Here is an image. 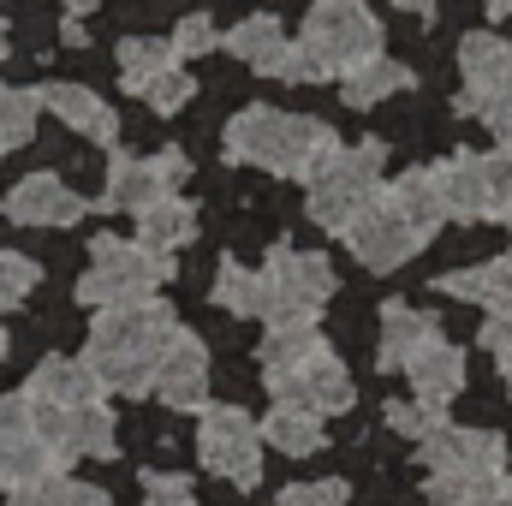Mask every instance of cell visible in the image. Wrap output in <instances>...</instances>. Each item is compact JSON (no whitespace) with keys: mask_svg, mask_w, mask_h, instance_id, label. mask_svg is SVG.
I'll list each match as a JSON object with an SVG mask.
<instances>
[{"mask_svg":"<svg viewBox=\"0 0 512 506\" xmlns=\"http://www.w3.org/2000/svg\"><path fill=\"white\" fill-rule=\"evenodd\" d=\"M155 393L173 405V411H203L209 405V346L197 334H173L161 364H155Z\"/></svg>","mask_w":512,"mask_h":506,"instance_id":"cell-12","label":"cell"},{"mask_svg":"<svg viewBox=\"0 0 512 506\" xmlns=\"http://www.w3.org/2000/svg\"><path fill=\"white\" fill-rule=\"evenodd\" d=\"M340 90H346V108H376L387 96L411 90V66H399L393 54H370L364 66H352V72L340 78Z\"/></svg>","mask_w":512,"mask_h":506,"instance_id":"cell-25","label":"cell"},{"mask_svg":"<svg viewBox=\"0 0 512 506\" xmlns=\"http://www.w3.org/2000/svg\"><path fill=\"white\" fill-rule=\"evenodd\" d=\"M24 399H36V405H96L102 381L90 376L84 358H42L24 381Z\"/></svg>","mask_w":512,"mask_h":506,"instance_id":"cell-15","label":"cell"},{"mask_svg":"<svg viewBox=\"0 0 512 506\" xmlns=\"http://www.w3.org/2000/svg\"><path fill=\"white\" fill-rule=\"evenodd\" d=\"M173 334H179V316L161 298L96 310L84 364H90V376L102 381V393H126V399L155 393V364H161V352H167Z\"/></svg>","mask_w":512,"mask_h":506,"instance_id":"cell-1","label":"cell"},{"mask_svg":"<svg viewBox=\"0 0 512 506\" xmlns=\"http://www.w3.org/2000/svg\"><path fill=\"white\" fill-rule=\"evenodd\" d=\"M340 239L352 245V256H358L364 268H376V274H393L399 262H411V256L429 245V239H423V233H417L393 203H387V197H376V203H370L346 233H340Z\"/></svg>","mask_w":512,"mask_h":506,"instance_id":"cell-9","label":"cell"},{"mask_svg":"<svg viewBox=\"0 0 512 506\" xmlns=\"http://www.w3.org/2000/svg\"><path fill=\"white\" fill-rule=\"evenodd\" d=\"M143 506H197V495H191L185 477H173V471H149V477H143Z\"/></svg>","mask_w":512,"mask_h":506,"instance_id":"cell-38","label":"cell"},{"mask_svg":"<svg viewBox=\"0 0 512 506\" xmlns=\"http://www.w3.org/2000/svg\"><path fill=\"white\" fill-rule=\"evenodd\" d=\"M393 6H399V12H417V18H423V24H429V18H435V0H393Z\"/></svg>","mask_w":512,"mask_h":506,"instance_id":"cell-44","label":"cell"},{"mask_svg":"<svg viewBox=\"0 0 512 506\" xmlns=\"http://www.w3.org/2000/svg\"><path fill=\"white\" fill-rule=\"evenodd\" d=\"M36 280H42V268H36L30 256H18V251H6V256H0V286H6L12 298H24V292H30Z\"/></svg>","mask_w":512,"mask_h":506,"instance_id":"cell-40","label":"cell"},{"mask_svg":"<svg viewBox=\"0 0 512 506\" xmlns=\"http://www.w3.org/2000/svg\"><path fill=\"white\" fill-rule=\"evenodd\" d=\"M429 340H441L435 316L429 310H411V304H387L382 310V346H376V370H405Z\"/></svg>","mask_w":512,"mask_h":506,"instance_id":"cell-18","label":"cell"},{"mask_svg":"<svg viewBox=\"0 0 512 506\" xmlns=\"http://www.w3.org/2000/svg\"><path fill=\"white\" fill-rule=\"evenodd\" d=\"M167 280H173V256H155V251H143L137 239L102 233V239H90V268H84V280H78V304H90V310L143 304V298H155V286H167Z\"/></svg>","mask_w":512,"mask_h":506,"instance_id":"cell-5","label":"cell"},{"mask_svg":"<svg viewBox=\"0 0 512 506\" xmlns=\"http://www.w3.org/2000/svg\"><path fill=\"white\" fill-rule=\"evenodd\" d=\"M387 203L423 233V239H435L441 227H447V197H441V179H435V167H405L393 185L382 191Z\"/></svg>","mask_w":512,"mask_h":506,"instance_id":"cell-16","label":"cell"},{"mask_svg":"<svg viewBox=\"0 0 512 506\" xmlns=\"http://www.w3.org/2000/svg\"><path fill=\"white\" fill-rule=\"evenodd\" d=\"M268 381V393H274V405H304V411H316V417H340V411H352L358 405V387L346 376V364L322 346L304 370H292V376H262Z\"/></svg>","mask_w":512,"mask_h":506,"instance_id":"cell-10","label":"cell"},{"mask_svg":"<svg viewBox=\"0 0 512 506\" xmlns=\"http://www.w3.org/2000/svg\"><path fill=\"white\" fill-rule=\"evenodd\" d=\"M191 96H197V84H191V78H185V66H173V72H167V78H155V84H149V90H143V102H149V108H155V114H179V108H185V102H191Z\"/></svg>","mask_w":512,"mask_h":506,"instance_id":"cell-37","label":"cell"},{"mask_svg":"<svg viewBox=\"0 0 512 506\" xmlns=\"http://www.w3.org/2000/svg\"><path fill=\"white\" fill-rule=\"evenodd\" d=\"M173 197L167 179L155 173V161H137V155H114L108 167V191H102V209H120V215H143L149 203Z\"/></svg>","mask_w":512,"mask_h":506,"instance_id":"cell-19","label":"cell"},{"mask_svg":"<svg viewBox=\"0 0 512 506\" xmlns=\"http://www.w3.org/2000/svg\"><path fill=\"white\" fill-rule=\"evenodd\" d=\"M48 471H60V465H54V453L42 447L36 429L30 435H0V489L6 495L24 489V483H36V477H48Z\"/></svg>","mask_w":512,"mask_h":506,"instance_id":"cell-28","label":"cell"},{"mask_svg":"<svg viewBox=\"0 0 512 506\" xmlns=\"http://www.w3.org/2000/svg\"><path fill=\"white\" fill-rule=\"evenodd\" d=\"M215 304L233 310V316H256V304H262V280H256L245 262L221 256V268H215Z\"/></svg>","mask_w":512,"mask_h":506,"instance_id":"cell-33","label":"cell"},{"mask_svg":"<svg viewBox=\"0 0 512 506\" xmlns=\"http://www.w3.org/2000/svg\"><path fill=\"white\" fill-rule=\"evenodd\" d=\"M215 48H221V30H215L209 12L179 18V30H173V54H179V60H191V54H215Z\"/></svg>","mask_w":512,"mask_h":506,"instance_id":"cell-36","label":"cell"},{"mask_svg":"<svg viewBox=\"0 0 512 506\" xmlns=\"http://www.w3.org/2000/svg\"><path fill=\"white\" fill-rule=\"evenodd\" d=\"M507 477V471H501ZM501 477H477V471H429L423 477V501L429 506H471V501H483Z\"/></svg>","mask_w":512,"mask_h":506,"instance_id":"cell-31","label":"cell"},{"mask_svg":"<svg viewBox=\"0 0 512 506\" xmlns=\"http://www.w3.org/2000/svg\"><path fill=\"white\" fill-rule=\"evenodd\" d=\"M370 54H382V24L364 0H316L298 42L280 48L274 78L280 84H322V78H346L352 66H364Z\"/></svg>","mask_w":512,"mask_h":506,"instance_id":"cell-2","label":"cell"},{"mask_svg":"<svg viewBox=\"0 0 512 506\" xmlns=\"http://www.w3.org/2000/svg\"><path fill=\"white\" fill-rule=\"evenodd\" d=\"M405 376H411V393H417V399L447 405V399L465 387V352H459V346H447V340H429V346L405 364Z\"/></svg>","mask_w":512,"mask_h":506,"instance_id":"cell-22","label":"cell"},{"mask_svg":"<svg viewBox=\"0 0 512 506\" xmlns=\"http://www.w3.org/2000/svg\"><path fill=\"white\" fill-rule=\"evenodd\" d=\"M36 114H42V96L36 90H0V155H12V149L30 143Z\"/></svg>","mask_w":512,"mask_h":506,"instance_id":"cell-32","label":"cell"},{"mask_svg":"<svg viewBox=\"0 0 512 506\" xmlns=\"http://www.w3.org/2000/svg\"><path fill=\"white\" fill-rule=\"evenodd\" d=\"M435 286H441L447 298L483 304L489 316H512V256H495V262H483V268H453V274H441Z\"/></svg>","mask_w":512,"mask_h":506,"instance_id":"cell-20","label":"cell"},{"mask_svg":"<svg viewBox=\"0 0 512 506\" xmlns=\"http://www.w3.org/2000/svg\"><path fill=\"white\" fill-rule=\"evenodd\" d=\"M149 161H155V173L167 179V191H179V185L191 179V155H185V149H161V155H149Z\"/></svg>","mask_w":512,"mask_h":506,"instance_id":"cell-42","label":"cell"},{"mask_svg":"<svg viewBox=\"0 0 512 506\" xmlns=\"http://www.w3.org/2000/svg\"><path fill=\"white\" fill-rule=\"evenodd\" d=\"M507 227H512V221H507Z\"/></svg>","mask_w":512,"mask_h":506,"instance_id":"cell-49","label":"cell"},{"mask_svg":"<svg viewBox=\"0 0 512 506\" xmlns=\"http://www.w3.org/2000/svg\"><path fill=\"white\" fill-rule=\"evenodd\" d=\"M262 304H256V316L268 322V328H280V322H316L322 310H328V298H334V262L316 251H286V245H274L268 262H262Z\"/></svg>","mask_w":512,"mask_h":506,"instance_id":"cell-6","label":"cell"},{"mask_svg":"<svg viewBox=\"0 0 512 506\" xmlns=\"http://www.w3.org/2000/svg\"><path fill=\"white\" fill-rule=\"evenodd\" d=\"M6 506H108V495L90 489V483H78V477H66V471H48V477L12 489Z\"/></svg>","mask_w":512,"mask_h":506,"instance_id":"cell-30","label":"cell"},{"mask_svg":"<svg viewBox=\"0 0 512 506\" xmlns=\"http://www.w3.org/2000/svg\"><path fill=\"white\" fill-rule=\"evenodd\" d=\"M0 209H6L18 227H72V221H84V197H78L66 179H54V173L18 179Z\"/></svg>","mask_w":512,"mask_h":506,"instance_id":"cell-14","label":"cell"},{"mask_svg":"<svg viewBox=\"0 0 512 506\" xmlns=\"http://www.w3.org/2000/svg\"><path fill=\"white\" fill-rule=\"evenodd\" d=\"M36 96H42L48 114H60L72 131H84V137H96V143L114 149V137H120V114H114L96 90H84V84H48V90H36Z\"/></svg>","mask_w":512,"mask_h":506,"instance_id":"cell-17","label":"cell"},{"mask_svg":"<svg viewBox=\"0 0 512 506\" xmlns=\"http://www.w3.org/2000/svg\"><path fill=\"white\" fill-rule=\"evenodd\" d=\"M179 66V54H173V42H155V36H131L120 42V84H126L131 96H143L155 78H167Z\"/></svg>","mask_w":512,"mask_h":506,"instance_id":"cell-29","label":"cell"},{"mask_svg":"<svg viewBox=\"0 0 512 506\" xmlns=\"http://www.w3.org/2000/svg\"><path fill=\"white\" fill-rule=\"evenodd\" d=\"M0 358H6V334H0Z\"/></svg>","mask_w":512,"mask_h":506,"instance_id":"cell-48","label":"cell"},{"mask_svg":"<svg viewBox=\"0 0 512 506\" xmlns=\"http://www.w3.org/2000/svg\"><path fill=\"white\" fill-rule=\"evenodd\" d=\"M6 54H12V48H6V24H0V60H6Z\"/></svg>","mask_w":512,"mask_h":506,"instance_id":"cell-47","label":"cell"},{"mask_svg":"<svg viewBox=\"0 0 512 506\" xmlns=\"http://www.w3.org/2000/svg\"><path fill=\"white\" fill-rule=\"evenodd\" d=\"M387 429H399L405 441H429L435 429H447V405H429V399H393V405H387Z\"/></svg>","mask_w":512,"mask_h":506,"instance_id":"cell-34","label":"cell"},{"mask_svg":"<svg viewBox=\"0 0 512 506\" xmlns=\"http://www.w3.org/2000/svg\"><path fill=\"white\" fill-rule=\"evenodd\" d=\"M197 239V209L185 203V197H161V203H149L143 215H137V245L155 256H173L179 245H191Z\"/></svg>","mask_w":512,"mask_h":506,"instance_id":"cell-23","label":"cell"},{"mask_svg":"<svg viewBox=\"0 0 512 506\" xmlns=\"http://www.w3.org/2000/svg\"><path fill=\"white\" fill-rule=\"evenodd\" d=\"M197 459L209 477L256 489L262 483V423L239 405H203V429H197Z\"/></svg>","mask_w":512,"mask_h":506,"instance_id":"cell-7","label":"cell"},{"mask_svg":"<svg viewBox=\"0 0 512 506\" xmlns=\"http://www.w3.org/2000/svg\"><path fill=\"white\" fill-rule=\"evenodd\" d=\"M489 6V18H512V0H483Z\"/></svg>","mask_w":512,"mask_h":506,"instance_id":"cell-45","label":"cell"},{"mask_svg":"<svg viewBox=\"0 0 512 506\" xmlns=\"http://www.w3.org/2000/svg\"><path fill=\"white\" fill-rule=\"evenodd\" d=\"M221 48H227V54H239L251 72L274 78L280 48H286V30H280V18H274V12H251V18H239V24L221 36Z\"/></svg>","mask_w":512,"mask_h":506,"instance_id":"cell-24","label":"cell"},{"mask_svg":"<svg viewBox=\"0 0 512 506\" xmlns=\"http://www.w3.org/2000/svg\"><path fill=\"white\" fill-rule=\"evenodd\" d=\"M417 447H423V471H477V477H501L507 471V441L495 429H459V423H447V429H435Z\"/></svg>","mask_w":512,"mask_h":506,"instance_id":"cell-11","label":"cell"},{"mask_svg":"<svg viewBox=\"0 0 512 506\" xmlns=\"http://www.w3.org/2000/svg\"><path fill=\"white\" fill-rule=\"evenodd\" d=\"M459 72H465L459 114H477L483 102L512 96V42H501V36H465L459 42Z\"/></svg>","mask_w":512,"mask_h":506,"instance_id":"cell-13","label":"cell"},{"mask_svg":"<svg viewBox=\"0 0 512 506\" xmlns=\"http://www.w3.org/2000/svg\"><path fill=\"white\" fill-rule=\"evenodd\" d=\"M30 417H36V435H42V447L54 453V465L66 471L72 459H114L120 453V423H114V411L96 399V405H36L30 399Z\"/></svg>","mask_w":512,"mask_h":506,"instance_id":"cell-8","label":"cell"},{"mask_svg":"<svg viewBox=\"0 0 512 506\" xmlns=\"http://www.w3.org/2000/svg\"><path fill=\"white\" fill-rule=\"evenodd\" d=\"M90 6H96V0H66V12H72V18H84Z\"/></svg>","mask_w":512,"mask_h":506,"instance_id":"cell-46","label":"cell"},{"mask_svg":"<svg viewBox=\"0 0 512 506\" xmlns=\"http://www.w3.org/2000/svg\"><path fill=\"white\" fill-rule=\"evenodd\" d=\"M447 221H489V185H483V155H447L435 167Z\"/></svg>","mask_w":512,"mask_h":506,"instance_id":"cell-21","label":"cell"},{"mask_svg":"<svg viewBox=\"0 0 512 506\" xmlns=\"http://www.w3.org/2000/svg\"><path fill=\"white\" fill-rule=\"evenodd\" d=\"M262 441L280 447L286 459H310V453L322 447V417L304 411V405H274V411L262 417Z\"/></svg>","mask_w":512,"mask_h":506,"instance_id":"cell-27","label":"cell"},{"mask_svg":"<svg viewBox=\"0 0 512 506\" xmlns=\"http://www.w3.org/2000/svg\"><path fill=\"white\" fill-rule=\"evenodd\" d=\"M316 352H322L316 322H280V328L262 334V376H292V370H304Z\"/></svg>","mask_w":512,"mask_h":506,"instance_id":"cell-26","label":"cell"},{"mask_svg":"<svg viewBox=\"0 0 512 506\" xmlns=\"http://www.w3.org/2000/svg\"><path fill=\"white\" fill-rule=\"evenodd\" d=\"M471 506H512V477H501V483H495L483 501H471Z\"/></svg>","mask_w":512,"mask_h":506,"instance_id":"cell-43","label":"cell"},{"mask_svg":"<svg viewBox=\"0 0 512 506\" xmlns=\"http://www.w3.org/2000/svg\"><path fill=\"white\" fill-rule=\"evenodd\" d=\"M483 185H489V221H512V149H489L483 155Z\"/></svg>","mask_w":512,"mask_h":506,"instance_id":"cell-35","label":"cell"},{"mask_svg":"<svg viewBox=\"0 0 512 506\" xmlns=\"http://www.w3.org/2000/svg\"><path fill=\"white\" fill-rule=\"evenodd\" d=\"M346 483L340 477H328V483H292V489H280V506H346Z\"/></svg>","mask_w":512,"mask_h":506,"instance_id":"cell-39","label":"cell"},{"mask_svg":"<svg viewBox=\"0 0 512 506\" xmlns=\"http://www.w3.org/2000/svg\"><path fill=\"white\" fill-rule=\"evenodd\" d=\"M477 340H483V352H489V358H495V364L512 376V316H489Z\"/></svg>","mask_w":512,"mask_h":506,"instance_id":"cell-41","label":"cell"},{"mask_svg":"<svg viewBox=\"0 0 512 506\" xmlns=\"http://www.w3.org/2000/svg\"><path fill=\"white\" fill-rule=\"evenodd\" d=\"M340 137L310 120V114H280V108H245L233 126H227V161H245L262 173H280V179H310V167L334 149Z\"/></svg>","mask_w":512,"mask_h":506,"instance_id":"cell-3","label":"cell"},{"mask_svg":"<svg viewBox=\"0 0 512 506\" xmlns=\"http://www.w3.org/2000/svg\"><path fill=\"white\" fill-rule=\"evenodd\" d=\"M382 167L387 149L382 143H334L316 167H310V191H304V209L322 233H346L376 197H382Z\"/></svg>","mask_w":512,"mask_h":506,"instance_id":"cell-4","label":"cell"}]
</instances>
